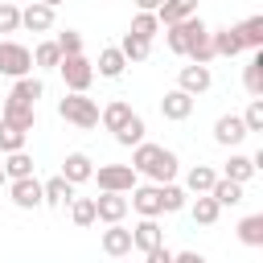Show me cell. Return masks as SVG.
Returning a JSON list of instances; mask_svg holds the SVG:
<instances>
[{"instance_id": "obj_1", "label": "cell", "mask_w": 263, "mask_h": 263, "mask_svg": "<svg viewBox=\"0 0 263 263\" xmlns=\"http://www.w3.org/2000/svg\"><path fill=\"white\" fill-rule=\"evenodd\" d=\"M132 168H136L140 177H148V181H156V185H160V181H177L181 160H177V152H173V148L140 140V144L132 148Z\"/></svg>"}, {"instance_id": "obj_2", "label": "cell", "mask_w": 263, "mask_h": 263, "mask_svg": "<svg viewBox=\"0 0 263 263\" xmlns=\"http://www.w3.org/2000/svg\"><path fill=\"white\" fill-rule=\"evenodd\" d=\"M58 115L74 127H99V103L86 99V90H66L58 99Z\"/></svg>"}, {"instance_id": "obj_3", "label": "cell", "mask_w": 263, "mask_h": 263, "mask_svg": "<svg viewBox=\"0 0 263 263\" xmlns=\"http://www.w3.org/2000/svg\"><path fill=\"white\" fill-rule=\"evenodd\" d=\"M58 74H62L66 90H90V82H95V62H90L86 53H62Z\"/></svg>"}, {"instance_id": "obj_4", "label": "cell", "mask_w": 263, "mask_h": 263, "mask_svg": "<svg viewBox=\"0 0 263 263\" xmlns=\"http://www.w3.org/2000/svg\"><path fill=\"white\" fill-rule=\"evenodd\" d=\"M0 74L4 78L33 74V49L21 45V41H0Z\"/></svg>"}, {"instance_id": "obj_5", "label": "cell", "mask_w": 263, "mask_h": 263, "mask_svg": "<svg viewBox=\"0 0 263 263\" xmlns=\"http://www.w3.org/2000/svg\"><path fill=\"white\" fill-rule=\"evenodd\" d=\"M160 29H164V45H168L177 58H185V49H189L193 33H197V29H205V21L193 12V16H185V21H173V25H160Z\"/></svg>"}, {"instance_id": "obj_6", "label": "cell", "mask_w": 263, "mask_h": 263, "mask_svg": "<svg viewBox=\"0 0 263 263\" xmlns=\"http://www.w3.org/2000/svg\"><path fill=\"white\" fill-rule=\"evenodd\" d=\"M90 181H99V189H115V193H127V189L140 181V173H136L132 164H99V168L90 173Z\"/></svg>"}, {"instance_id": "obj_7", "label": "cell", "mask_w": 263, "mask_h": 263, "mask_svg": "<svg viewBox=\"0 0 263 263\" xmlns=\"http://www.w3.org/2000/svg\"><path fill=\"white\" fill-rule=\"evenodd\" d=\"M8 201H12L16 210H37V205H41V181H37L33 173L8 181Z\"/></svg>"}, {"instance_id": "obj_8", "label": "cell", "mask_w": 263, "mask_h": 263, "mask_svg": "<svg viewBox=\"0 0 263 263\" xmlns=\"http://www.w3.org/2000/svg\"><path fill=\"white\" fill-rule=\"evenodd\" d=\"M123 218H127V193L99 189V197H95V222H123Z\"/></svg>"}, {"instance_id": "obj_9", "label": "cell", "mask_w": 263, "mask_h": 263, "mask_svg": "<svg viewBox=\"0 0 263 263\" xmlns=\"http://www.w3.org/2000/svg\"><path fill=\"white\" fill-rule=\"evenodd\" d=\"M177 86H181V90H189V95L197 99V95H205V90L214 86V74H210V66H205V62H189V66H181Z\"/></svg>"}, {"instance_id": "obj_10", "label": "cell", "mask_w": 263, "mask_h": 263, "mask_svg": "<svg viewBox=\"0 0 263 263\" xmlns=\"http://www.w3.org/2000/svg\"><path fill=\"white\" fill-rule=\"evenodd\" d=\"M0 119H8V123H16V127L33 132V127H37V103H25V99L8 95L4 107H0Z\"/></svg>"}, {"instance_id": "obj_11", "label": "cell", "mask_w": 263, "mask_h": 263, "mask_svg": "<svg viewBox=\"0 0 263 263\" xmlns=\"http://www.w3.org/2000/svg\"><path fill=\"white\" fill-rule=\"evenodd\" d=\"M251 132H247V123H242V115H218V123H214V140L222 144V148H238L242 140H247Z\"/></svg>"}, {"instance_id": "obj_12", "label": "cell", "mask_w": 263, "mask_h": 263, "mask_svg": "<svg viewBox=\"0 0 263 263\" xmlns=\"http://www.w3.org/2000/svg\"><path fill=\"white\" fill-rule=\"evenodd\" d=\"M127 193H132L127 210H136L140 218H160V193H156V181H152V185H140V181H136Z\"/></svg>"}, {"instance_id": "obj_13", "label": "cell", "mask_w": 263, "mask_h": 263, "mask_svg": "<svg viewBox=\"0 0 263 263\" xmlns=\"http://www.w3.org/2000/svg\"><path fill=\"white\" fill-rule=\"evenodd\" d=\"M99 247H103V255L123 259V255H132V230H127L123 222H107V230H103Z\"/></svg>"}, {"instance_id": "obj_14", "label": "cell", "mask_w": 263, "mask_h": 263, "mask_svg": "<svg viewBox=\"0 0 263 263\" xmlns=\"http://www.w3.org/2000/svg\"><path fill=\"white\" fill-rule=\"evenodd\" d=\"M160 115L164 119H173V123H181V119H189L193 115V95L189 90H164V99H160Z\"/></svg>"}, {"instance_id": "obj_15", "label": "cell", "mask_w": 263, "mask_h": 263, "mask_svg": "<svg viewBox=\"0 0 263 263\" xmlns=\"http://www.w3.org/2000/svg\"><path fill=\"white\" fill-rule=\"evenodd\" d=\"M210 41H214V58H234V53H242V49H247V45H242V33H238V25L210 29Z\"/></svg>"}, {"instance_id": "obj_16", "label": "cell", "mask_w": 263, "mask_h": 263, "mask_svg": "<svg viewBox=\"0 0 263 263\" xmlns=\"http://www.w3.org/2000/svg\"><path fill=\"white\" fill-rule=\"evenodd\" d=\"M156 242H164V230H160V222L156 218H140L136 226H132V251H152Z\"/></svg>"}, {"instance_id": "obj_17", "label": "cell", "mask_w": 263, "mask_h": 263, "mask_svg": "<svg viewBox=\"0 0 263 263\" xmlns=\"http://www.w3.org/2000/svg\"><path fill=\"white\" fill-rule=\"evenodd\" d=\"M21 29H29V33H49V29H53V8L41 4V0H33L29 8H21Z\"/></svg>"}, {"instance_id": "obj_18", "label": "cell", "mask_w": 263, "mask_h": 263, "mask_svg": "<svg viewBox=\"0 0 263 263\" xmlns=\"http://www.w3.org/2000/svg\"><path fill=\"white\" fill-rule=\"evenodd\" d=\"M90 173H95V160H90L86 152H66V160H62V177H66L70 185L90 181Z\"/></svg>"}, {"instance_id": "obj_19", "label": "cell", "mask_w": 263, "mask_h": 263, "mask_svg": "<svg viewBox=\"0 0 263 263\" xmlns=\"http://www.w3.org/2000/svg\"><path fill=\"white\" fill-rule=\"evenodd\" d=\"M70 197H74V185H70L62 173L49 177V181H41V205H53V210H58V205H66Z\"/></svg>"}, {"instance_id": "obj_20", "label": "cell", "mask_w": 263, "mask_h": 263, "mask_svg": "<svg viewBox=\"0 0 263 263\" xmlns=\"http://www.w3.org/2000/svg\"><path fill=\"white\" fill-rule=\"evenodd\" d=\"M156 193H160V214H177V210L189 205V189L177 185V181H160Z\"/></svg>"}, {"instance_id": "obj_21", "label": "cell", "mask_w": 263, "mask_h": 263, "mask_svg": "<svg viewBox=\"0 0 263 263\" xmlns=\"http://www.w3.org/2000/svg\"><path fill=\"white\" fill-rule=\"evenodd\" d=\"M255 173H259V164H255L251 156H242V152H230V160L222 164V177H230V181H238V185H247Z\"/></svg>"}, {"instance_id": "obj_22", "label": "cell", "mask_w": 263, "mask_h": 263, "mask_svg": "<svg viewBox=\"0 0 263 263\" xmlns=\"http://www.w3.org/2000/svg\"><path fill=\"white\" fill-rule=\"evenodd\" d=\"M95 66H99L103 78H119V74L127 70V58H123L119 45H107V49H99V62H95Z\"/></svg>"}, {"instance_id": "obj_23", "label": "cell", "mask_w": 263, "mask_h": 263, "mask_svg": "<svg viewBox=\"0 0 263 263\" xmlns=\"http://www.w3.org/2000/svg\"><path fill=\"white\" fill-rule=\"evenodd\" d=\"M127 115H132V103H127V99H111V103L99 111V123H103L107 132H119V127L127 123Z\"/></svg>"}, {"instance_id": "obj_24", "label": "cell", "mask_w": 263, "mask_h": 263, "mask_svg": "<svg viewBox=\"0 0 263 263\" xmlns=\"http://www.w3.org/2000/svg\"><path fill=\"white\" fill-rule=\"evenodd\" d=\"M189 214H193V222H197V226H214V222H218V214H222V205H218L210 193H193Z\"/></svg>"}, {"instance_id": "obj_25", "label": "cell", "mask_w": 263, "mask_h": 263, "mask_svg": "<svg viewBox=\"0 0 263 263\" xmlns=\"http://www.w3.org/2000/svg\"><path fill=\"white\" fill-rule=\"evenodd\" d=\"M193 12H197V0H160L156 21H160V25H173V21H185V16H193Z\"/></svg>"}, {"instance_id": "obj_26", "label": "cell", "mask_w": 263, "mask_h": 263, "mask_svg": "<svg viewBox=\"0 0 263 263\" xmlns=\"http://www.w3.org/2000/svg\"><path fill=\"white\" fill-rule=\"evenodd\" d=\"M8 95L25 99V103H37V99H45V82L33 78V74H21V78H12V90Z\"/></svg>"}, {"instance_id": "obj_27", "label": "cell", "mask_w": 263, "mask_h": 263, "mask_svg": "<svg viewBox=\"0 0 263 263\" xmlns=\"http://www.w3.org/2000/svg\"><path fill=\"white\" fill-rule=\"evenodd\" d=\"M0 164H4V177H8V181H16V177H29V173H33V156H29L25 148L4 152V160H0Z\"/></svg>"}, {"instance_id": "obj_28", "label": "cell", "mask_w": 263, "mask_h": 263, "mask_svg": "<svg viewBox=\"0 0 263 263\" xmlns=\"http://www.w3.org/2000/svg\"><path fill=\"white\" fill-rule=\"evenodd\" d=\"M210 197H214L218 205H238V201H242V185L230 181V177H218V181L210 185Z\"/></svg>"}, {"instance_id": "obj_29", "label": "cell", "mask_w": 263, "mask_h": 263, "mask_svg": "<svg viewBox=\"0 0 263 263\" xmlns=\"http://www.w3.org/2000/svg\"><path fill=\"white\" fill-rule=\"evenodd\" d=\"M185 58L189 62H214V41H210V29H197L193 33V41H189V49H185Z\"/></svg>"}, {"instance_id": "obj_30", "label": "cell", "mask_w": 263, "mask_h": 263, "mask_svg": "<svg viewBox=\"0 0 263 263\" xmlns=\"http://www.w3.org/2000/svg\"><path fill=\"white\" fill-rule=\"evenodd\" d=\"M144 132H148V127H144V119L132 111V115H127V123H123L119 132H111V136H115V144H123V148H136V144L144 140Z\"/></svg>"}, {"instance_id": "obj_31", "label": "cell", "mask_w": 263, "mask_h": 263, "mask_svg": "<svg viewBox=\"0 0 263 263\" xmlns=\"http://www.w3.org/2000/svg\"><path fill=\"white\" fill-rule=\"evenodd\" d=\"M214 181H218V173H214L210 164H193V168L185 173V189H189V193H210Z\"/></svg>"}, {"instance_id": "obj_32", "label": "cell", "mask_w": 263, "mask_h": 263, "mask_svg": "<svg viewBox=\"0 0 263 263\" xmlns=\"http://www.w3.org/2000/svg\"><path fill=\"white\" fill-rule=\"evenodd\" d=\"M238 242L242 247H263V214H247L238 222Z\"/></svg>"}, {"instance_id": "obj_33", "label": "cell", "mask_w": 263, "mask_h": 263, "mask_svg": "<svg viewBox=\"0 0 263 263\" xmlns=\"http://www.w3.org/2000/svg\"><path fill=\"white\" fill-rule=\"evenodd\" d=\"M119 49H123V58H127V66H132V62H144V58L152 53V41H148V37H136V33H123Z\"/></svg>"}, {"instance_id": "obj_34", "label": "cell", "mask_w": 263, "mask_h": 263, "mask_svg": "<svg viewBox=\"0 0 263 263\" xmlns=\"http://www.w3.org/2000/svg\"><path fill=\"white\" fill-rule=\"evenodd\" d=\"M25 140H29V132H25V127H16V123L0 119V156H4V152H16V148H25Z\"/></svg>"}, {"instance_id": "obj_35", "label": "cell", "mask_w": 263, "mask_h": 263, "mask_svg": "<svg viewBox=\"0 0 263 263\" xmlns=\"http://www.w3.org/2000/svg\"><path fill=\"white\" fill-rule=\"evenodd\" d=\"M238 33H242V45L247 49H263V16L259 12L247 16V21H238Z\"/></svg>"}, {"instance_id": "obj_36", "label": "cell", "mask_w": 263, "mask_h": 263, "mask_svg": "<svg viewBox=\"0 0 263 263\" xmlns=\"http://www.w3.org/2000/svg\"><path fill=\"white\" fill-rule=\"evenodd\" d=\"M242 86H247V95H263V53L259 49H255V58L242 70Z\"/></svg>"}, {"instance_id": "obj_37", "label": "cell", "mask_w": 263, "mask_h": 263, "mask_svg": "<svg viewBox=\"0 0 263 263\" xmlns=\"http://www.w3.org/2000/svg\"><path fill=\"white\" fill-rule=\"evenodd\" d=\"M127 33H136V37H156L160 33V21H156V12H144V8H136V16H132V29Z\"/></svg>"}, {"instance_id": "obj_38", "label": "cell", "mask_w": 263, "mask_h": 263, "mask_svg": "<svg viewBox=\"0 0 263 263\" xmlns=\"http://www.w3.org/2000/svg\"><path fill=\"white\" fill-rule=\"evenodd\" d=\"M58 62H62L58 41H41V45L33 49V66H37V70H58Z\"/></svg>"}, {"instance_id": "obj_39", "label": "cell", "mask_w": 263, "mask_h": 263, "mask_svg": "<svg viewBox=\"0 0 263 263\" xmlns=\"http://www.w3.org/2000/svg\"><path fill=\"white\" fill-rule=\"evenodd\" d=\"M70 222L74 226H95V197H70Z\"/></svg>"}, {"instance_id": "obj_40", "label": "cell", "mask_w": 263, "mask_h": 263, "mask_svg": "<svg viewBox=\"0 0 263 263\" xmlns=\"http://www.w3.org/2000/svg\"><path fill=\"white\" fill-rule=\"evenodd\" d=\"M242 123H247V132H263V95H251V103L242 111Z\"/></svg>"}, {"instance_id": "obj_41", "label": "cell", "mask_w": 263, "mask_h": 263, "mask_svg": "<svg viewBox=\"0 0 263 263\" xmlns=\"http://www.w3.org/2000/svg\"><path fill=\"white\" fill-rule=\"evenodd\" d=\"M16 29H21V8L0 0V33H16Z\"/></svg>"}, {"instance_id": "obj_42", "label": "cell", "mask_w": 263, "mask_h": 263, "mask_svg": "<svg viewBox=\"0 0 263 263\" xmlns=\"http://www.w3.org/2000/svg\"><path fill=\"white\" fill-rule=\"evenodd\" d=\"M53 41H58L62 53H82V33H78V29H66V33H58Z\"/></svg>"}, {"instance_id": "obj_43", "label": "cell", "mask_w": 263, "mask_h": 263, "mask_svg": "<svg viewBox=\"0 0 263 263\" xmlns=\"http://www.w3.org/2000/svg\"><path fill=\"white\" fill-rule=\"evenodd\" d=\"M173 259H177V263H201L197 251H181V255H173Z\"/></svg>"}, {"instance_id": "obj_44", "label": "cell", "mask_w": 263, "mask_h": 263, "mask_svg": "<svg viewBox=\"0 0 263 263\" xmlns=\"http://www.w3.org/2000/svg\"><path fill=\"white\" fill-rule=\"evenodd\" d=\"M136 8H144V12H156V8H160V0H136Z\"/></svg>"}, {"instance_id": "obj_45", "label": "cell", "mask_w": 263, "mask_h": 263, "mask_svg": "<svg viewBox=\"0 0 263 263\" xmlns=\"http://www.w3.org/2000/svg\"><path fill=\"white\" fill-rule=\"evenodd\" d=\"M41 4H49V8H58V4H66V0H41Z\"/></svg>"}, {"instance_id": "obj_46", "label": "cell", "mask_w": 263, "mask_h": 263, "mask_svg": "<svg viewBox=\"0 0 263 263\" xmlns=\"http://www.w3.org/2000/svg\"><path fill=\"white\" fill-rule=\"evenodd\" d=\"M4 185H8V177H4V164H0V189H4Z\"/></svg>"}]
</instances>
